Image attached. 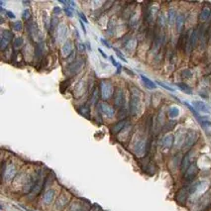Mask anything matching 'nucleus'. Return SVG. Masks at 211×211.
Listing matches in <instances>:
<instances>
[{"instance_id":"obj_45","label":"nucleus","mask_w":211,"mask_h":211,"mask_svg":"<svg viewBox=\"0 0 211 211\" xmlns=\"http://www.w3.org/2000/svg\"><path fill=\"white\" fill-rule=\"evenodd\" d=\"M137 24H138V16L136 14H133L131 16V19H130V25H131L132 27H134Z\"/></svg>"},{"instance_id":"obj_16","label":"nucleus","mask_w":211,"mask_h":211,"mask_svg":"<svg viewBox=\"0 0 211 211\" xmlns=\"http://www.w3.org/2000/svg\"><path fill=\"white\" fill-rule=\"evenodd\" d=\"M182 132H183L182 130H179V131L177 133L176 137H174V145H176L177 148L181 147V146L183 145V144H185L186 134L182 133Z\"/></svg>"},{"instance_id":"obj_9","label":"nucleus","mask_w":211,"mask_h":211,"mask_svg":"<svg viewBox=\"0 0 211 211\" xmlns=\"http://www.w3.org/2000/svg\"><path fill=\"white\" fill-rule=\"evenodd\" d=\"M197 173H198V168H197L196 164L192 163L190 167L185 173V179L187 181H191L197 176Z\"/></svg>"},{"instance_id":"obj_49","label":"nucleus","mask_w":211,"mask_h":211,"mask_svg":"<svg viewBox=\"0 0 211 211\" xmlns=\"http://www.w3.org/2000/svg\"><path fill=\"white\" fill-rule=\"evenodd\" d=\"M62 12V9L59 7V6H56V7H54V9H53V13H54V14H55V15H59L60 14V13Z\"/></svg>"},{"instance_id":"obj_29","label":"nucleus","mask_w":211,"mask_h":211,"mask_svg":"<svg viewBox=\"0 0 211 211\" xmlns=\"http://www.w3.org/2000/svg\"><path fill=\"white\" fill-rule=\"evenodd\" d=\"M58 24H59V18H58L57 15H54L50 21V29H49V31H50L51 33L55 32L56 29H58V27H59Z\"/></svg>"},{"instance_id":"obj_53","label":"nucleus","mask_w":211,"mask_h":211,"mask_svg":"<svg viewBox=\"0 0 211 211\" xmlns=\"http://www.w3.org/2000/svg\"><path fill=\"white\" fill-rule=\"evenodd\" d=\"M78 50L80 52H84L85 51V49H84V46L82 44H78Z\"/></svg>"},{"instance_id":"obj_56","label":"nucleus","mask_w":211,"mask_h":211,"mask_svg":"<svg viewBox=\"0 0 211 211\" xmlns=\"http://www.w3.org/2000/svg\"><path fill=\"white\" fill-rule=\"evenodd\" d=\"M122 66H121V65H119V66H118V68H117V71H116V74H120L121 73V70H122Z\"/></svg>"},{"instance_id":"obj_34","label":"nucleus","mask_w":211,"mask_h":211,"mask_svg":"<svg viewBox=\"0 0 211 211\" xmlns=\"http://www.w3.org/2000/svg\"><path fill=\"white\" fill-rule=\"evenodd\" d=\"M78 113L82 114V116L86 118H90V111H89V107L87 105H83V106H80L78 108Z\"/></svg>"},{"instance_id":"obj_37","label":"nucleus","mask_w":211,"mask_h":211,"mask_svg":"<svg viewBox=\"0 0 211 211\" xmlns=\"http://www.w3.org/2000/svg\"><path fill=\"white\" fill-rule=\"evenodd\" d=\"M35 55H36V57L38 58V59H40V58L42 57V55H43V46H42L41 44H38L37 47H36V49H35Z\"/></svg>"},{"instance_id":"obj_7","label":"nucleus","mask_w":211,"mask_h":211,"mask_svg":"<svg viewBox=\"0 0 211 211\" xmlns=\"http://www.w3.org/2000/svg\"><path fill=\"white\" fill-rule=\"evenodd\" d=\"M13 37H14V35H13V33L10 32V31H8V30L2 31L1 38H0V48H1L2 51H4L8 47V45L10 44Z\"/></svg>"},{"instance_id":"obj_6","label":"nucleus","mask_w":211,"mask_h":211,"mask_svg":"<svg viewBox=\"0 0 211 211\" xmlns=\"http://www.w3.org/2000/svg\"><path fill=\"white\" fill-rule=\"evenodd\" d=\"M125 103H126V99H125V93L122 88H117L114 94V104L115 106L119 109H122L125 107Z\"/></svg>"},{"instance_id":"obj_57","label":"nucleus","mask_w":211,"mask_h":211,"mask_svg":"<svg viewBox=\"0 0 211 211\" xmlns=\"http://www.w3.org/2000/svg\"><path fill=\"white\" fill-rule=\"evenodd\" d=\"M125 70H126V73H127V74H129L130 75H134V74H132V73H131V70H127V69H126Z\"/></svg>"},{"instance_id":"obj_3","label":"nucleus","mask_w":211,"mask_h":211,"mask_svg":"<svg viewBox=\"0 0 211 211\" xmlns=\"http://www.w3.org/2000/svg\"><path fill=\"white\" fill-rule=\"evenodd\" d=\"M100 93L102 99L107 100L112 96L113 94V85L109 82V80L103 79L100 82Z\"/></svg>"},{"instance_id":"obj_19","label":"nucleus","mask_w":211,"mask_h":211,"mask_svg":"<svg viewBox=\"0 0 211 211\" xmlns=\"http://www.w3.org/2000/svg\"><path fill=\"white\" fill-rule=\"evenodd\" d=\"M159 12V7L157 5H154V6H151L149 8V11H148V20L150 21V23H153V22L155 21L156 17L159 16L158 14Z\"/></svg>"},{"instance_id":"obj_2","label":"nucleus","mask_w":211,"mask_h":211,"mask_svg":"<svg viewBox=\"0 0 211 211\" xmlns=\"http://www.w3.org/2000/svg\"><path fill=\"white\" fill-rule=\"evenodd\" d=\"M84 66H85V60L82 59V58L75 60L73 62H70V65H69L68 68L66 69V74L69 76H74L75 74H78L83 69Z\"/></svg>"},{"instance_id":"obj_28","label":"nucleus","mask_w":211,"mask_h":211,"mask_svg":"<svg viewBox=\"0 0 211 211\" xmlns=\"http://www.w3.org/2000/svg\"><path fill=\"white\" fill-rule=\"evenodd\" d=\"M177 86L179 88V90H181L182 92H185L186 94H192L191 87L185 82H178V83H177Z\"/></svg>"},{"instance_id":"obj_5","label":"nucleus","mask_w":211,"mask_h":211,"mask_svg":"<svg viewBox=\"0 0 211 211\" xmlns=\"http://www.w3.org/2000/svg\"><path fill=\"white\" fill-rule=\"evenodd\" d=\"M98 111L102 114V116H104L105 118H113L115 116V110L112 106L109 104H107L105 102H102L98 104Z\"/></svg>"},{"instance_id":"obj_51","label":"nucleus","mask_w":211,"mask_h":211,"mask_svg":"<svg viewBox=\"0 0 211 211\" xmlns=\"http://www.w3.org/2000/svg\"><path fill=\"white\" fill-rule=\"evenodd\" d=\"M6 16H7L8 18H10V19H15L14 13L11 12V11H6Z\"/></svg>"},{"instance_id":"obj_18","label":"nucleus","mask_w":211,"mask_h":211,"mask_svg":"<svg viewBox=\"0 0 211 211\" xmlns=\"http://www.w3.org/2000/svg\"><path fill=\"white\" fill-rule=\"evenodd\" d=\"M128 124V121L127 120H122V121H119L115 125H113V127L111 128V132L113 134H118L119 132L122 131L123 129H125V127L127 126Z\"/></svg>"},{"instance_id":"obj_25","label":"nucleus","mask_w":211,"mask_h":211,"mask_svg":"<svg viewBox=\"0 0 211 211\" xmlns=\"http://www.w3.org/2000/svg\"><path fill=\"white\" fill-rule=\"evenodd\" d=\"M141 79H142L144 85H145L148 89H155V88H157L156 83L153 82V80H151L150 78H148L147 76L141 74Z\"/></svg>"},{"instance_id":"obj_38","label":"nucleus","mask_w":211,"mask_h":211,"mask_svg":"<svg viewBox=\"0 0 211 211\" xmlns=\"http://www.w3.org/2000/svg\"><path fill=\"white\" fill-rule=\"evenodd\" d=\"M12 27L16 32H20V31H22V29H23V25H22L21 21H16L14 23H12Z\"/></svg>"},{"instance_id":"obj_48","label":"nucleus","mask_w":211,"mask_h":211,"mask_svg":"<svg viewBox=\"0 0 211 211\" xmlns=\"http://www.w3.org/2000/svg\"><path fill=\"white\" fill-rule=\"evenodd\" d=\"M78 16H79V18H80L79 20H82V22H84V23H88V20H87V18L85 17V15L83 14L82 12H78Z\"/></svg>"},{"instance_id":"obj_44","label":"nucleus","mask_w":211,"mask_h":211,"mask_svg":"<svg viewBox=\"0 0 211 211\" xmlns=\"http://www.w3.org/2000/svg\"><path fill=\"white\" fill-rule=\"evenodd\" d=\"M64 12L66 13V15L68 17H73L74 15V8L71 7H65L64 8Z\"/></svg>"},{"instance_id":"obj_43","label":"nucleus","mask_w":211,"mask_h":211,"mask_svg":"<svg viewBox=\"0 0 211 211\" xmlns=\"http://www.w3.org/2000/svg\"><path fill=\"white\" fill-rule=\"evenodd\" d=\"M47 17H48V13L46 11H43V20H44V24L46 29H50V22L47 21Z\"/></svg>"},{"instance_id":"obj_42","label":"nucleus","mask_w":211,"mask_h":211,"mask_svg":"<svg viewBox=\"0 0 211 211\" xmlns=\"http://www.w3.org/2000/svg\"><path fill=\"white\" fill-rule=\"evenodd\" d=\"M114 50V52L116 53V55H117V57L119 58V59L122 61V62H127V60L125 59V57H124V55L122 54V52H121L120 50H118V49H116V48H112Z\"/></svg>"},{"instance_id":"obj_36","label":"nucleus","mask_w":211,"mask_h":211,"mask_svg":"<svg viewBox=\"0 0 211 211\" xmlns=\"http://www.w3.org/2000/svg\"><path fill=\"white\" fill-rule=\"evenodd\" d=\"M115 28H116V23L114 20H110L108 23V27H107V32L109 35H113L115 32Z\"/></svg>"},{"instance_id":"obj_20","label":"nucleus","mask_w":211,"mask_h":211,"mask_svg":"<svg viewBox=\"0 0 211 211\" xmlns=\"http://www.w3.org/2000/svg\"><path fill=\"white\" fill-rule=\"evenodd\" d=\"M185 14H182V13L177 14V21H176V27H177V30L178 33H181V31L183 29V26H185Z\"/></svg>"},{"instance_id":"obj_21","label":"nucleus","mask_w":211,"mask_h":211,"mask_svg":"<svg viewBox=\"0 0 211 211\" xmlns=\"http://www.w3.org/2000/svg\"><path fill=\"white\" fill-rule=\"evenodd\" d=\"M66 32H68V29H66V26L64 25V24H61L59 25V27H58L57 29V37L58 39L60 40H64L66 38Z\"/></svg>"},{"instance_id":"obj_40","label":"nucleus","mask_w":211,"mask_h":211,"mask_svg":"<svg viewBox=\"0 0 211 211\" xmlns=\"http://www.w3.org/2000/svg\"><path fill=\"white\" fill-rule=\"evenodd\" d=\"M181 76H182V78H185V79L190 78L191 76H192V71L190 70H188V69L183 70L181 71Z\"/></svg>"},{"instance_id":"obj_47","label":"nucleus","mask_w":211,"mask_h":211,"mask_svg":"<svg viewBox=\"0 0 211 211\" xmlns=\"http://www.w3.org/2000/svg\"><path fill=\"white\" fill-rule=\"evenodd\" d=\"M100 42H101V44L103 45V46H105L106 48H108V49H112V48H113L108 42H107V40H105V39L100 38Z\"/></svg>"},{"instance_id":"obj_50","label":"nucleus","mask_w":211,"mask_h":211,"mask_svg":"<svg viewBox=\"0 0 211 211\" xmlns=\"http://www.w3.org/2000/svg\"><path fill=\"white\" fill-rule=\"evenodd\" d=\"M109 59H110V61H111V62H112V65H113L114 66H116V68H118V66H119V65H120V64H118V62L115 61L114 57H112V56H111V57L109 58Z\"/></svg>"},{"instance_id":"obj_24","label":"nucleus","mask_w":211,"mask_h":211,"mask_svg":"<svg viewBox=\"0 0 211 211\" xmlns=\"http://www.w3.org/2000/svg\"><path fill=\"white\" fill-rule=\"evenodd\" d=\"M84 91H85L84 82L82 80V82H78V84L75 85V87H74V96H75V97L82 96V94L84 93Z\"/></svg>"},{"instance_id":"obj_26","label":"nucleus","mask_w":211,"mask_h":211,"mask_svg":"<svg viewBox=\"0 0 211 211\" xmlns=\"http://www.w3.org/2000/svg\"><path fill=\"white\" fill-rule=\"evenodd\" d=\"M210 14H211V10L208 7L202 8V10H201L200 14H199V20L202 21V22L207 21L209 19V17H210Z\"/></svg>"},{"instance_id":"obj_10","label":"nucleus","mask_w":211,"mask_h":211,"mask_svg":"<svg viewBox=\"0 0 211 211\" xmlns=\"http://www.w3.org/2000/svg\"><path fill=\"white\" fill-rule=\"evenodd\" d=\"M192 106L196 111L202 112V113H210V107L203 101L194 100L192 102Z\"/></svg>"},{"instance_id":"obj_13","label":"nucleus","mask_w":211,"mask_h":211,"mask_svg":"<svg viewBox=\"0 0 211 211\" xmlns=\"http://www.w3.org/2000/svg\"><path fill=\"white\" fill-rule=\"evenodd\" d=\"M16 174V169L13 165H7L6 170L3 172V178L4 181H11V179L15 177Z\"/></svg>"},{"instance_id":"obj_30","label":"nucleus","mask_w":211,"mask_h":211,"mask_svg":"<svg viewBox=\"0 0 211 211\" xmlns=\"http://www.w3.org/2000/svg\"><path fill=\"white\" fill-rule=\"evenodd\" d=\"M54 196H55V191H54L53 189H50V190H48L46 191V193L44 194V202L46 203V204H49V203H51L53 199H54Z\"/></svg>"},{"instance_id":"obj_14","label":"nucleus","mask_w":211,"mask_h":211,"mask_svg":"<svg viewBox=\"0 0 211 211\" xmlns=\"http://www.w3.org/2000/svg\"><path fill=\"white\" fill-rule=\"evenodd\" d=\"M210 203H211V193L208 192V193H206L204 196H202L199 199V201L197 202V206H198V208L200 210H202L207 207Z\"/></svg>"},{"instance_id":"obj_27","label":"nucleus","mask_w":211,"mask_h":211,"mask_svg":"<svg viewBox=\"0 0 211 211\" xmlns=\"http://www.w3.org/2000/svg\"><path fill=\"white\" fill-rule=\"evenodd\" d=\"M28 30H29L31 36H32V38L34 40H36V37H38L39 36V30H38L37 25H36L35 23H30L28 25Z\"/></svg>"},{"instance_id":"obj_39","label":"nucleus","mask_w":211,"mask_h":211,"mask_svg":"<svg viewBox=\"0 0 211 211\" xmlns=\"http://www.w3.org/2000/svg\"><path fill=\"white\" fill-rule=\"evenodd\" d=\"M23 44H24V40L22 39V38H20V37H18V38H15V39H14L13 47H14L15 49H18V48H20Z\"/></svg>"},{"instance_id":"obj_55","label":"nucleus","mask_w":211,"mask_h":211,"mask_svg":"<svg viewBox=\"0 0 211 211\" xmlns=\"http://www.w3.org/2000/svg\"><path fill=\"white\" fill-rule=\"evenodd\" d=\"M85 45H86V49L88 51H91V46H90V43H89L88 41L85 43Z\"/></svg>"},{"instance_id":"obj_8","label":"nucleus","mask_w":211,"mask_h":211,"mask_svg":"<svg viewBox=\"0 0 211 211\" xmlns=\"http://www.w3.org/2000/svg\"><path fill=\"white\" fill-rule=\"evenodd\" d=\"M134 150H135V153L138 156H142L145 154V152L147 150V141L146 139L144 138H140L139 140L136 141L135 146H134Z\"/></svg>"},{"instance_id":"obj_35","label":"nucleus","mask_w":211,"mask_h":211,"mask_svg":"<svg viewBox=\"0 0 211 211\" xmlns=\"http://www.w3.org/2000/svg\"><path fill=\"white\" fill-rule=\"evenodd\" d=\"M200 125H201V127L203 128V130L206 133L210 134V132H211V122H210V121L204 119L202 122L200 123Z\"/></svg>"},{"instance_id":"obj_17","label":"nucleus","mask_w":211,"mask_h":211,"mask_svg":"<svg viewBox=\"0 0 211 211\" xmlns=\"http://www.w3.org/2000/svg\"><path fill=\"white\" fill-rule=\"evenodd\" d=\"M191 152H188L187 154L185 156V158L182 159L181 161V170L182 173H185L186 169L191 165Z\"/></svg>"},{"instance_id":"obj_33","label":"nucleus","mask_w":211,"mask_h":211,"mask_svg":"<svg viewBox=\"0 0 211 211\" xmlns=\"http://www.w3.org/2000/svg\"><path fill=\"white\" fill-rule=\"evenodd\" d=\"M136 45H137L136 39H131L126 43V45H125V49H126V51H128L129 53H132L134 50H135Z\"/></svg>"},{"instance_id":"obj_4","label":"nucleus","mask_w":211,"mask_h":211,"mask_svg":"<svg viewBox=\"0 0 211 211\" xmlns=\"http://www.w3.org/2000/svg\"><path fill=\"white\" fill-rule=\"evenodd\" d=\"M198 138H199L198 132L195 131V130H189V131L186 133L185 141V144H183V148H185V149H189V148H191L197 142Z\"/></svg>"},{"instance_id":"obj_23","label":"nucleus","mask_w":211,"mask_h":211,"mask_svg":"<svg viewBox=\"0 0 211 211\" xmlns=\"http://www.w3.org/2000/svg\"><path fill=\"white\" fill-rule=\"evenodd\" d=\"M177 12L173 8H170L169 12H168V22L169 26H173L176 25V21H177Z\"/></svg>"},{"instance_id":"obj_41","label":"nucleus","mask_w":211,"mask_h":211,"mask_svg":"<svg viewBox=\"0 0 211 211\" xmlns=\"http://www.w3.org/2000/svg\"><path fill=\"white\" fill-rule=\"evenodd\" d=\"M31 12L29 9H25V10L22 12V19H23L24 21H28L30 18H31Z\"/></svg>"},{"instance_id":"obj_46","label":"nucleus","mask_w":211,"mask_h":211,"mask_svg":"<svg viewBox=\"0 0 211 211\" xmlns=\"http://www.w3.org/2000/svg\"><path fill=\"white\" fill-rule=\"evenodd\" d=\"M157 83H158L159 85H161V87L163 88H165V89H167V90H169V91H174V89L173 88H172V87H169V86H168L167 84H165V83H163L161 82H157Z\"/></svg>"},{"instance_id":"obj_1","label":"nucleus","mask_w":211,"mask_h":211,"mask_svg":"<svg viewBox=\"0 0 211 211\" xmlns=\"http://www.w3.org/2000/svg\"><path fill=\"white\" fill-rule=\"evenodd\" d=\"M130 113L133 116H137L141 113L142 110V99H141V92L137 88L131 89V99H130Z\"/></svg>"},{"instance_id":"obj_54","label":"nucleus","mask_w":211,"mask_h":211,"mask_svg":"<svg viewBox=\"0 0 211 211\" xmlns=\"http://www.w3.org/2000/svg\"><path fill=\"white\" fill-rule=\"evenodd\" d=\"M98 52H99V53L101 54V56H102L103 58H104V59H107V56H106V54H105L104 52H103V51L101 50V49H98Z\"/></svg>"},{"instance_id":"obj_52","label":"nucleus","mask_w":211,"mask_h":211,"mask_svg":"<svg viewBox=\"0 0 211 211\" xmlns=\"http://www.w3.org/2000/svg\"><path fill=\"white\" fill-rule=\"evenodd\" d=\"M79 24H80V26H82V31H83V33H84V35L86 34V30H85V27H84V24H83V22L82 21V20H79Z\"/></svg>"},{"instance_id":"obj_32","label":"nucleus","mask_w":211,"mask_h":211,"mask_svg":"<svg viewBox=\"0 0 211 211\" xmlns=\"http://www.w3.org/2000/svg\"><path fill=\"white\" fill-rule=\"evenodd\" d=\"M179 115V108L177 106H172L169 109V117L170 119H176Z\"/></svg>"},{"instance_id":"obj_22","label":"nucleus","mask_w":211,"mask_h":211,"mask_svg":"<svg viewBox=\"0 0 211 211\" xmlns=\"http://www.w3.org/2000/svg\"><path fill=\"white\" fill-rule=\"evenodd\" d=\"M173 139H174L173 136L170 135V134L164 137V139L161 140V145H163V147L165 148V149H169V148L173 146Z\"/></svg>"},{"instance_id":"obj_12","label":"nucleus","mask_w":211,"mask_h":211,"mask_svg":"<svg viewBox=\"0 0 211 211\" xmlns=\"http://www.w3.org/2000/svg\"><path fill=\"white\" fill-rule=\"evenodd\" d=\"M74 49H73V42L70 40H68L66 41L65 44L62 45V56L64 58H68L69 56H70V54H73Z\"/></svg>"},{"instance_id":"obj_11","label":"nucleus","mask_w":211,"mask_h":211,"mask_svg":"<svg viewBox=\"0 0 211 211\" xmlns=\"http://www.w3.org/2000/svg\"><path fill=\"white\" fill-rule=\"evenodd\" d=\"M70 195L68 193H62L61 196L57 199L56 202V208L58 210H62V208H65V206L69 203L70 201Z\"/></svg>"},{"instance_id":"obj_15","label":"nucleus","mask_w":211,"mask_h":211,"mask_svg":"<svg viewBox=\"0 0 211 211\" xmlns=\"http://www.w3.org/2000/svg\"><path fill=\"white\" fill-rule=\"evenodd\" d=\"M189 194V191H187L186 188H182L181 189L177 194V200L178 203L181 204H185V201L187 200V196Z\"/></svg>"},{"instance_id":"obj_31","label":"nucleus","mask_w":211,"mask_h":211,"mask_svg":"<svg viewBox=\"0 0 211 211\" xmlns=\"http://www.w3.org/2000/svg\"><path fill=\"white\" fill-rule=\"evenodd\" d=\"M167 21H168V16H165V12H161L159 16H158V24L161 28H165V25H167Z\"/></svg>"}]
</instances>
